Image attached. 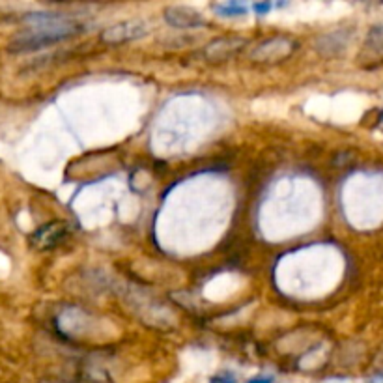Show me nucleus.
I'll return each instance as SVG.
<instances>
[{"label": "nucleus", "mask_w": 383, "mask_h": 383, "mask_svg": "<svg viewBox=\"0 0 383 383\" xmlns=\"http://www.w3.org/2000/svg\"><path fill=\"white\" fill-rule=\"evenodd\" d=\"M165 21L178 30H189V29H200L206 24V19L198 10L191 6H169L165 8L163 12Z\"/></svg>", "instance_id": "0eeeda50"}, {"label": "nucleus", "mask_w": 383, "mask_h": 383, "mask_svg": "<svg viewBox=\"0 0 383 383\" xmlns=\"http://www.w3.org/2000/svg\"><path fill=\"white\" fill-rule=\"evenodd\" d=\"M24 21L29 24V29H24L13 40V49L21 52L45 49V47L70 40L73 36L84 32V24H81L75 17H71L68 13H29Z\"/></svg>", "instance_id": "f257e3e1"}, {"label": "nucleus", "mask_w": 383, "mask_h": 383, "mask_svg": "<svg viewBox=\"0 0 383 383\" xmlns=\"http://www.w3.org/2000/svg\"><path fill=\"white\" fill-rule=\"evenodd\" d=\"M68 234H70L68 223L64 221L49 223V225L40 228V230L32 236V243H34L38 249H51V247H54V245L62 243Z\"/></svg>", "instance_id": "6e6552de"}, {"label": "nucleus", "mask_w": 383, "mask_h": 383, "mask_svg": "<svg viewBox=\"0 0 383 383\" xmlns=\"http://www.w3.org/2000/svg\"><path fill=\"white\" fill-rule=\"evenodd\" d=\"M47 383H70V382H47Z\"/></svg>", "instance_id": "ddd939ff"}, {"label": "nucleus", "mask_w": 383, "mask_h": 383, "mask_svg": "<svg viewBox=\"0 0 383 383\" xmlns=\"http://www.w3.org/2000/svg\"><path fill=\"white\" fill-rule=\"evenodd\" d=\"M148 34V24L140 19H129V21H122L105 29L101 32V41L109 43V45H122V43H129V41L140 40Z\"/></svg>", "instance_id": "20e7f679"}, {"label": "nucleus", "mask_w": 383, "mask_h": 383, "mask_svg": "<svg viewBox=\"0 0 383 383\" xmlns=\"http://www.w3.org/2000/svg\"><path fill=\"white\" fill-rule=\"evenodd\" d=\"M357 62L363 68H374L383 62V23L374 24L368 30L359 54H357Z\"/></svg>", "instance_id": "423d86ee"}, {"label": "nucleus", "mask_w": 383, "mask_h": 383, "mask_svg": "<svg viewBox=\"0 0 383 383\" xmlns=\"http://www.w3.org/2000/svg\"><path fill=\"white\" fill-rule=\"evenodd\" d=\"M247 383H275V376H267V374H262V376H256L253 380H249Z\"/></svg>", "instance_id": "f8f14e48"}, {"label": "nucleus", "mask_w": 383, "mask_h": 383, "mask_svg": "<svg viewBox=\"0 0 383 383\" xmlns=\"http://www.w3.org/2000/svg\"><path fill=\"white\" fill-rule=\"evenodd\" d=\"M271 8V2H256V4H253V12H256L258 15H266Z\"/></svg>", "instance_id": "9b49d317"}, {"label": "nucleus", "mask_w": 383, "mask_h": 383, "mask_svg": "<svg viewBox=\"0 0 383 383\" xmlns=\"http://www.w3.org/2000/svg\"><path fill=\"white\" fill-rule=\"evenodd\" d=\"M213 12L219 17H243L249 12V8L241 2H225V4H215Z\"/></svg>", "instance_id": "1a4fd4ad"}, {"label": "nucleus", "mask_w": 383, "mask_h": 383, "mask_svg": "<svg viewBox=\"0 0 383 383\" xmlns=\"http://www.w3.org/2000/svg\"><path fill=\"white\" fill-rule=\"evenodd\" d=\"M249 41L241 38V36H221L215 38L204 47V59L217 64V62H227V60L238 57L239 52L243 51Z\"/></svg>", "instance_id": "7ed1b4c3"}, {"label": "nucleus", "mask_w": 383, "mask_h": 383, "mask_svg": "<svg viewBox=\"0 0 383 383\" xmlns=\"http://www.w3.org/2000/svg\"><path fill=\"white\" fill-rule=\"evenodd\" d=\"M209 383H236V376L230 372H225V374H217V376L211 377Z\"/></svg>", "instance_id": "9d476101"}, {"label": "nucleus", "mask_w": 383, "mask_h": 383, "mask_svg": "<svg viewBox=\"0 0 383 383\" xmlns=\"http://www.w3.org/2000/svg\"><path fill=\"white\" fill-rule=\"evenodd\" d=\"M350 40H352V30L337 29L324 32L316 38L314 49L322 59H337L348 49Z\"/></svg>", "instance_id": "39448f33"}, {"label": "nucleus", "mask_w": 383, "mask_h": 383, "mask_svg": "<svg viewBox=\"0 0 383 383\" xmlns=\"http://www.w3.org/2000/svg\"><path fill=\"white\" fill-rule=\"evenodd\" d=\"M299 49V41L288 36H275L269 40L260 41L250 54V59L260 64H279L285 62Z\"/></svg>", "instance_id": "f03ea898"}]
</instances>
